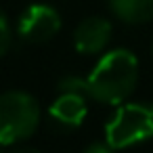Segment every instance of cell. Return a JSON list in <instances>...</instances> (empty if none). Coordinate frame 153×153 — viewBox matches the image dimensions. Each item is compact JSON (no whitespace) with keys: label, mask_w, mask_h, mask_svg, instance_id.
Listing matches in <instances>:
<instances>
[{"label":"cell","mask_w":153,"mask_h":153,"mask_svg":"<svg viewBox=\"0 0 153 153\" xmlns=\"http://www.w3.org/2000/svg\"><path fill=\"white\" fill-rule=\"evenodd\" d=\"M11 42H13V27H11V21H9V17H7L2 11H0V59L9 53Z\"/></svg>","instance_id":"cell-9"},{"label":"cell","mask_w":153,"mask_h":153,"mask_svg":"<svg viewBox=\"0 0 153 153\" xmlns=\"http://www.w3.org/2000/svg\"><path fill=\"white\" fill-rule=\"evenodd\" d=\"M111 149H126L153 138V103H122L105 126Z\"/></svg>","instance_id":"cell-3"},{"label":"cell","mask_w":153,"mask_h":153,"mask_svg":"<svg viewBox=\"0 0 153 153\" xmlns=\"http://www.w3.org/2000/svg\"><path fill=\"white\" fill-rule=\"evenodd\" d=\"M59 92H78V94H86V97H88L86 78H80V76H65V78L59 82Z\"/></svg>","instance_id":"cell-8"},{"label":"cell","mask_w":153,"mask_h":153,"mask_svg":"<svg viewBox=\"0 0 153 153\" xmlns=\"http://www.w3.org/2000/svg\"><path fill=\"white\" fill-rule=\"evenodd\" d=\"M61 30L59 13L48 4H32L27 7L17 21V34L21 40L32 44H42L53 40Z\"/></svg>","instance_id":"cell-4"},{"label":"cell","mask_w":153,"mask_h":153,"mask_svg":"<svg viewBox=\"0 0 153 153\" xmlns=\"http://www.w3.org/2000/svg\"><path fill=\"white\" fill-rule=\"evenodd\" d=\"M88 97L78 92H59V97L48 107V115L55 124L63 128H78L88 113Z\"/></svg>","instance_id":"cell-6"},{"label":"cell","mask_w":153,"mask_h":153,"mask_svg":"<svg viewBox=\"0 0 153 153\" xmlns=\"http://www.w3.org/2000/svg\"><path fill=\"white\" fill-rule=\"evenodd\" d=\"M138 82V59L126 48L105 53L86 78L88 97L105 105H122L130 99Z\"/></svg>","instance_id":"cell-1"},{"label":"cell","mask_w":153,"mask_h":153,"mask_svg":"<svg viewBox=\"0 0 153 153\" xmlns=\"http://www.w3.org/2000/svg\"><path fill=\"white\" fill-rule=\"evenodd\" d=\"M40 124L38 101L23 90H9L0 94V147H17L27 140Z\"/></svg>","instance_id":"cell-2"},{"label":"cell","mask_w":153,"mask_h":153,"mask_svg":"<svg viewBox=\"0 0 153 153\" xmlns=\"http://www.w3.org/2000/svg\"><path fill=\"white\" fill-rule=\"evenodd\" d=\"M86 151H88V153H97V151H113V149H111V145L103 138V143H92Z\"/></svg>","instance_id":"cell-10"},{"label":"cell","mask_w":153,"mask_h":153,"mask_svg":"<svg viewBox=\"0 0 153 153\" xmlns=\"http://www.w3.org/2000/svg\"><path fill=\"white\" fill-rule=\"evenodd\" d=\"M111 21L105 17H88L74 32V46L80 55L103 53L111 40Z\"/></svg>","instance_id":"cell-5"},{"label":"cell","mask_w":153,"mask_h":153,"mask_svg":"<svg viewBox=\"0 0 153 153\" xmlns=\"http://www.w3.org/2000/svg\"><path fill=\"white\" fill-rule=\"evenodd\" d=\"M111 13L124 23L153 21V0H107Z\"/></svg>","instance_id":"cell-7"}]
</instances>
